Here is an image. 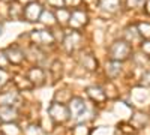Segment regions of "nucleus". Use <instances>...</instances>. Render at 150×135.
<instances>
[{"mask_svg": "<svg viewBox=\"0 0 150 135\" xmlns=\"http://www.w3.org/2000/svg\"><path fill=\"white\" fill-rule=\"evenodd\" d=\"M48 116H50V119H51L54 123H59V125L65 123V122H68L71 119L68 105L56 102V101L48 107Z\"/></svg>", "mask_w": 150, "mask_h": 135, "instance_id": "1", "label": "nucleus"}, {"mask_svg": "<svg viewBox=\"0 0 150 135\" xmlns=\"http://www.w3.org/2000/svg\"><path fill=\"white\" fill-rule=\"evenodd\" d=\"M110 57L111 60H116V62H123V60H126L131 54V45L125 41H117L114 42L111 47H110Z\"/></svg>", "mask_w": 150, "mask_h": 135, "instance_id": "2", "label": "nucleus"}, {"mask_svg": "<svg viewBox=\"0 0 150 135\" xmlns=\"http://www.w3.org/2000/svg\"><path fill=\"white\" fill-rule=\"evenodd\" d=\"M68 110H69L71 119L80 120V119L84 116V113L87 111V105H86V102H84L83 98L72 96V99L68 102Z\"/></svg>", "mask_w": 150, "mask_h": 135, "instance_id": "3", "label": "nucleus"}, {"mask_svg": "<svg viewBox=\"0 0 150 135\" xmlns=\"http://www.w3.org/2000/svg\"><path fill=\"white\" fill-rule=\"evenodd\" d=\"M30 39L36 47H50L54 44V36L48 30H33L30 33Z\"/></svg>", "mask_w": 150, "mask_h": 135, "instance_id": "4", "label": "nucleus"}, {"mask_svg": "<svg viewBox=\"0 0 150 135\" xmlns=\"http://www.w3.org/2000/svg\"><path fill=\"white\" fill-rule=\"evenodd\" d=\"M87 20H89V15L84 9H74L69 15V21L68 24L72 27V30H81L86 24H87Z\"/></svg>", "mask_w": 150, "mask_h": 135, "instance_id": "5", "label": "nucleus"}, {"mask_svg": "<svg viewBox=\"0 0 150 135\" xmlns=\"http://www.w3.org/2000/svg\"><path fill=\"white\" fill-rule=\"evenodd\" d=\"M42 6L39 3H36V2H30L26 8H24V12H23V18L26 20V21H38L41 18V14H42Z\"/></svg>", "mask_w": 150, "mask_h": 135, "instance_id": "6", "label": "nucleus"}, {"mask_svg": "<svg viewBox=\"0 0 150 135\" xmlns=\"http://www.w3.org/2000/svg\"><path fill=\"white\" fill-rule=\"evenodd\" d=\"M5 53L8 56L9 63H12V65H21L23 60H24V56H26L18 45H11Z\"/></svg>", "mask_w": 150, "mask_h": 135, "instance_id": "7", "label": "nucleus"}, {"mask_svg": "<svg viewBox=\"0 0 150 135\" xmlns=\"http://www.w3.org/2000/svg\"><path fill=\"white\" fill-rule=\"evenodd\" d=\"M0 119L5 123H11V122L18 120V110L14 105H3L0 107Z\"/></svg>", "mask_w": 150, "mask_h": 135, "instance_id": "8", "label": "nucleus"}, {"mask_svg": "<svg viewBox=\"0 0 150 135\" xmlns=\"http://www.w3.org/2000/svg\"><path fill=\"white\" fill-rule=\"evenodd\" d=\"M27 78L33 86H42L45 83V71L39 66H33L27 72Z\"/></svg>", "mask_w": 150, "mask_h": 135, "instance_id": "9", "label": "nucleus"}, {"mask_svg": "<svg viewBox=\"0 0 150 135\" xmlns=\"http://www.w3.org/2000/svg\"><path fill=\"white\" fill-rule=\"evenodd\" d=\"M80 39H81V36L77 30H72L71 33H68L65 36V41H63V45H65V50L68 53H72L77 50V47L80 44Z\"/></svg>", "mask_w": 150, "mask_h": 135, "instance_id": "10", "label": "nucleus"}, {"mask_svg": "<svg viewBox=\"0 0 150 135\" xmlns=\"http://www.w3.org/2000/svg\"><path fill=\"white\" fill-rule=\"evenodd\" d=\"M86 93H87V96L90 98V99L93 101V102H96V104H102V102H105V99H107V93L99 87V86H90V87H87L86 89Z\"/></svg>", "mask_w": 150, "mask_h": 135, "instance_id": "11", "label": "nucleus"}, {"mask_svg": "<svg viewBox=\"0 0 150 135\" xmlns=\"http://www.w3.org/2000/svg\"><path fill=\"white\" fill-rule=\"evenodd\" d=\"M18 99H20V96H18L17 89L0 92V107H3V105H14L15 107V102Z\"/></svg>", "mask_w": 150, "mask_h": 135, "instance_id": "12", "label": "nucleus"}, {"mask_svg": "<svg viewBox=\"0 0 150 135\" xmlns=\"http://www.w3.org/2000/svg\"><path fill=\"white\" fill-rule=\"evenodd\" d=\"M80 65L87 69V71H96L98 69V60L92 56V54H83L80 59H78Z\"/></svg>", "mask_w": 150, "mask_h": 135, "instance_id": "13", "label": "nucleus"}, {"mask_svg": "<svg viewBox=\"0 0 150 135\" xmlns=\"http://www.w3.org/2000/svg\"><path fill=\"white\" fill-rule=\"evenodd\" d=\"M122 71L120 62H116V60H111L110 63H107V75L110 78H116Z\"/></svg>", "mask_w": 150, "mask_h": 135, "instance_id": "14", "label": "nucleus"}, {"mask_svg": "<svg viewBox=\"0 0 150 135\" xmlns=\"http://www.w3.org/2000/svg\"><path fill=\"white\" fill-rule=\"evenodd\" d=\"M23 12H24V8L18 3V2H14L9 8V15L12 17V20H21L23 18Z\"/></svg>", "mask_w": 150, "mask_h": 135, "instance_id": "15", "label": "nucleus"}, {"mask_svg": "<svg viewBox=\"0 0 150 135\" xmlns=\"http://www.w3.org/2000/svg\"><path fill=\"white\" fill-rule=\"evenodd\" d=\"M71 99H72V93L69 90H59L54 95V101L60 102V104H65V105H68V102Z\"/></svg>", "mask_w": 150, "mask_h": 135, "instance_id": "16", "label": "nucleus"}, {"mask_svg": "<svg viewBox=\"0 0 150 135\" xmlns=\"http://www.w3.org/2000/svg\"><path fill=\"white\" fill-rule=\"evenodd\" d=\"M69 15H71V12L65 8H59L57 12H56V20L60 23V24H66L69 21Z\"/></svg>", "mask_w": 150, "mask_h": 135, "instance_id": "17", "label": "nucleus"}, {"mask_svg": "<svg viewBox=\"0 0 150 135\" xmlns=\"http://www.w3.org/2000/svg\"><path fill=\"white\" fill-rule=\"evenodd\" d=\"M44 24H48V26H51V24H54L57 20H56V15L53 14L51 11H42L41 14V18H39Z\"/></svg>", "mask_w": 150, "mask_h": 135, "instance_id": "18", "label": "nucleus"}, {"mask_svg": "<svg viewBox=\"0 0 150 135\" xmlns=\"http://www.w3.org/2000/svg\"><path fill=\"white\" fill-rule=\"evenodd\" d=\"M119 6V0H101V8L107 9V11H116Z\"/></svg>", "mask_w": 150, "mask_h": 135, "instance_id": "19", "label": "nucleus"}, {"mask_svg": "<svg viewBox=\"0 0 150 135\" xmlns=\"http://www.w3.org/2000/svg\"><path fill=\"white\" fill-rule=\"evenodd\" d=\"M50 71H51L53 77H54L56 80H59L60 75H62V63L59 62V60H56V62L51 65V68H50Z\"/></svg>", "mask_w": 150, "mask_h": 135, "instance_id": "20", "label": "nucleus"}, {"mask_svg": "<svg viewBox=\"0 0 150 135\" xmlns=\"http://www.w3.org/2000/svg\"><path fill=\"white\" fill-rule=\"evenodd\" d=\"M72 135H90V129L86 125H77L72 131Z\"/></svg>", "mask_w": 150, "mask_h": 135, "instance_id": "21", "label": "nucleus"}, {"mask_svg": "<svg viewBox=\"0 0 150 135\" xmlns=\"http://www.w3.org/2000/svg\"><path fill=\"white\" fill-rule=\"evenodd\" d=\"M6 84H8V72H6V69L0 68V90H2Z\"/></svg>", "mask_w": 150, "mask_h": 135, "instance_id": "22", "label": "nucleus"}, {"mask_svg": "<svg viewBox=\"0 0 150 135\" xmlns=\"http://www.w3.org/2000/svg\"><path fill=\"white\" fill-rule=\"evenodd\" d=\"M9 65H11V63H9V60H8L6 53H5V51H0V68H2V69H6Z\"/></svg>", "mask_w": 150, "mask_h": 135, "instance_id": "23", "label": "nucleus"}, {"mask_svg": "<svg viewBox=\"0 0 150 135\" xmlns=\"http://www.w3.org/2000/svg\"><path fill=\"white\" fill-rule=\"evenodd\" d=\"M138 29L141 35H144L146 38H150V24H140Z\"/></svg>", "mask_w": 150, "mask_h": 135, "instance_id": "24", "label": "nucleus"}, {"mask_svg": "<svg viewBox=\"0 0 150 135\" xmlns=\"http://www.w3.org/2000/svg\"><path fill=\"white\" fill-rule=\"evenodd\" d=\"M141 84L146 86V87H150V71L143 74V78H141Z\"/></svg>", "mask_w": 150, "mask_h": 135, "instance_id": "25", "label": "nucleus"}, {"mask_svg": "<svg viewBox=\"0 0 150 135\" xmlns=\"http://www.w3.org/2000/svg\"><path fill=\"white\" fill-rule=\"evenodd\" d=\"M47 2L53 8H63V5H65V0H47Z\"/></svg>", "mask_w": 150, "mask_h": 135, "instance_id": "26", "label": "nucleus"}, {"mask_svg": "<svg viewBox=\"0 0 150 135\" xmlns=\"http://www.w3.org/2000/svg\"><path fill=\"white\" fill-rule=\"evenodd\" d=\"M143 3H144V0H128V5L132 8H140L143 6Z\"/></svg>", "mask_w": 150, "mask_h": 135, "instance_id": "27", "label": "nucleus"}, {"mask_svg": "<svg viewBox=\"0 0 150 135\" xmlns=\"http://www.w3.org/2000/svg\"><path fill=\"white\" fill-rule=\"evenodd\" d=\"M81 3V0H65V5H68V6H78Z\"/></svg>", "mask_w": 150, "mask_h": 135, "instance_id": "28", "label": "nucleus"}, {"mask_svg": "<svg viewBox=\"0 0 150 135\" xmlns=\"http://www.w3.org/2000/svg\"><path fill=\"white\" fill-rule=\"evenodd\" d=\"M143 50H144V53H147V54L150 56V42H146V44L143 45Z\"/></svg>", "mask_w": 150, "mask_h": 135, "instance_id": "29", "label": "nucleus"}, {"mask_svg": "<svg viewBox=\"0 0 150 135\" xmlns=\"http://www.w3.org/2000/svg\"><path fill=\"white\" fill-rule=\"evenodd\" d=\"M2 27H3V26H2V24H0V33H2Z\"/></svg>", "mask_w": 150, "mask_h": 135, "instance_id": "30", "label": "nucleus"}, {"mask_svg": "<svg viewBox=\"0 0 150 135\" xmlns=\"http://www.w3.org/2000/svg\"><path fill=\"white\" fill-rule=\"evenodd\" d=\"M5 2H12V0H5Z\"/></svg>", "mask_w": 150, "mask_h": 135, "instance_id": "31", "label": "nucleus"}, {"mask_svg": "<svg viewBox=\"0 0 150 135\" xmlns=\"http://www.w3.org/2000/svg\"><path fill=\"white\" fill-rule=\"evenodd\" d=\"M0 123H2V119H0Z\"/></svg>", "mask_w": 150, "mask_h": 135, "instance_id": "32", "label": "nucleus"}]
</instances>
